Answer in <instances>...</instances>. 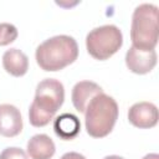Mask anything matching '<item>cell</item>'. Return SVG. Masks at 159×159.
Masks as SVG:
<instances>
[{
	"instance_id": "obj_1",
	"label": "cell",
	"mask_w": 159,
	"mask_h": 159,
	"mask_svg": "<svg viewBox=\"0 0 159 159\" xmlns=\"http://www.w3.org/2000/svg\"><path fill=\"white\" fill-rule=\"evenodd\" d=\"M65 99L63 84L55 78L42 80L35 92L29 109V120L34 127H45L53 118Z\"/></svg>"
},
{
	"instance_id": "obj_2",
	"label": "cell",
	"mask_w": 159,
	"mask_h": 159,
	"mask_svg": "<svg viewBox=\"0 0 159 159\" xmlns=\"http://www.w3.org/2000/svg\"><path fill=\"white\" fill-rule=\"evenodd\" d=\"M35 57L43 71H60L77 60L78 45L71 36L57 35L43 41L36 48Z\"/></svg>"
},
{
	"instance_id": "obj_3",
	"label": "cell",
	"mask_w": 159,
	"mask_h": 159,
	"mask_svg": "<svg viewBox=\"0 0 159 159\" xmlns=\"http://www.w3.org/2000/svg\"><path fill=\"white\" fill-rule=\"evenodd\" d=\"M118 118V104L111 96L99 93L92 98L84 111L87 133L93 138L108 135Z\"/></svg>"
},
{
	"instance_id": "obj_4",
	"label": "cell",
	"mask_w": 159,
	"mask_h": 159,
	"mask_svg": "<svg viewBox=\"0 0 159 159\" xmlns=\"http://www.w3.org/2000/svg\"><path fill=\"white\" fill-rule=\"evenodd\" d=\"M130 39L134 47L154 50L158 43V7L153 4H142L132 16Z\"/></svg>"
},
{
	"instance_id": "obj_5",
	"label": "cell",
	"mask_w": 159,
	"mask_h": 159,
	"mask_svg": "<svg viewBox=\"0 0 159 159\" xmlns=\"http://www.w3.org/2000/svg\"><path fill=\"white\" fill-rule=\"evenodd\" d=\"M123 45L122 31L116 25H103L93 29L86 37L88 53L99 61L113 56Z\"/></svg>"
},
{
	"instance_id": "obj_6",
	"label": "cell",
	"mask_w": 159,
	"mask_h": 159,
	"mask_svg": "<svg viewBox=\"0 0 159 159\" xmlns=\"http://www.w3.org/2000/svg\"><path fill=\"white\" fill-rule=\"evenodd\" d=\"M125 65L133 73H149L157 65L155 50H140L132 46L125 53Z\"/></svg>"
},
{
	"instance_id": "obj_7",
	"label": "cell",
	"mask_w": 159,
	"mask_h": 159,
	"mask_svg": "<svg viewBox=\"0 0 159 159\" xmlns=\"http://www.w3.org/2000/svg\"><path fill=\"white\" fill-rule=\"evenodd\" d=\"M128 120L137 128H153L158 123V108L150 102L134 103L128 111Z\"/></svg>"
},
{
	"instance_id": "obj_8",
	"label": "cell",
	"mask_w": 159,
	"mask_h": 159,
	"mask_svg": "<svg viewBox=\"0 0 159 159\" xmlns=\"http://www.w3.org/2000/svg\"><path fill=\"white\" fill-rule=\"evenodd\" d=\"M22 130L20 111L12 104H0V134L7 138L16 137Z\"/></svg>"
},
{
	"instance_id": "obj_9",
	"label": "cell",
	"mask_w": 159,
	"mask_h": 159,
	"mask_svg": "<svg viewBox=\"0 0 159 159\" xmlns=\"http://www.w3.org/2000/svg\"><path fill=\"white\" fill-rule=\"evenodd\" d=\"M102 88L96 83V82H92V81H81V82H77L73 88H72V94H71V98H72V103H73V107L81 112V113H84L88 103L92 101L93 97H96L97 94L102 93Z\"/></svg>"
},
{
	"instance_id": "obj_10",
	"label": "cell",
	"mask_w": 159,
	"mask_h": 159,
	"mask_svg": "<svg viewBox=\"0 0 159 159\" xmlns=\"http://www.w3.org/2000/svg\"><path fill=\"white\" fill-rule=\"evenodd\" d=\"M55 152V143L47 134H36L27 142V154L31 159H51Z\"/></svg>"
},
{
	"instance_id": "obj_11",
	"label": "cell",
	"mask_w": 159,
	"mask_h": 159,
	"mask_svg": "<svg viewBox=\"0 0 159 159\" xmlns=\"http://www.w3.org/2000/svg\"><path fill=\"white\" fill-rule=\"evenodd\" d=\"M2 66L4 70L11 76L21 77L29 70V58L22 51L10 48L2 55Z\"/></svg>"
},
{
	"instance_id": "obj_12",
	"label": "cell",
	"mask_w": 159,
	"mask_h": 159,
	"mask_svg": "<svg viewBox=\"0 0 159 159\" xmlns=\"http://www.w3.org/2000/svg\"><path fill=\"white\" fill-rule=\"evenodd\" d=\"M81 129L80 119L72 113H63L53 120V130L63 140L73 139Z\"/></svg>"
},
{
	"instance_id": "obj_13",
	"label": "cell",
	"mask_w": 159,
	"mask_h": 159,
	"mask_svg": "<svg viewBox=\"0 0 159 159\" xmlns=\"http://www.w3.org/2000/svg\"><path fill=\"white\" fill-rule=\"evenodd\" d=\"M16 37H17V29L14 25L9 22L0 24V46H6L14 42Z\"/></svg>"
},
{
	"instance_id": "obj_14",
	"label": "cell",
	"mask_w": 159,
	"mask_h": 159,
	"mask_svg": "<svg viewBox=\"0 0 159 159\" xmlns=\"http://www.w3.org/2000/svg\"><path fill=\"white\" fill-rule=\"evenodd\" d=\"M0 159H27V155L21 148L9 147L1 152Z\"/></svg>"
},
{
	"instance_id": "obj_15",
	"label": "cell",
	"mask_w": 159,
	"mask_h": 159,
	"mask_svg": "<svg viewBox=\"0 0 159 159\" xmlns=\"http://www.w3.org/2000/svg\"><path fill=\"white\" fill-rule=\"evenodd\" d=\"M60 159H86L82 154L80 153H76V152H68V153H65Z\"/></svg>"
},
{
	"instance_id": "obj_16",
	"label": "cell",
	"mask_w": 159,
	"mask_h": 159,
	"mask_svg": "<svg viewBox=\"0 0 159 159\" xmlns=\"http://www.w3.org/2000/svg\"><path fill=\"white\" fill-rule=\"evenodd\" d=\"M142 159H159V155L157 153H150V154H147L145 157H143Z\"/></svg>"
},
{
	"instance_id": "obj_17",
	"label": "cell",
	"mask_w": 159,
	"mask_h": 159,
	"mask_svg": "<svg viewBox=\"0 0 159 159\" xmlns=\"http://www.w3.org/2000/svg\"><path fill=\"white\" fill-rule=\"evenodd\" d=\"M103 159H124V158H122V157H119V155H107V157H104Z\"/></svg>"
}]
</instances>
